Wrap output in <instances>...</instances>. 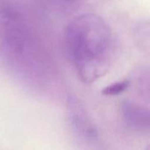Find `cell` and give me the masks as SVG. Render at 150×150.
Returning <instances> with one entry per match:
<instances>
[{
    "label": "cell",
    "mask_w": 150,
    "mask_h": 150,
    "mask_svg": "<svg viewBox=\"0 0 150 150\" xmlns=\"http://www.w3.org/2000/svg\"><path fill=\"white\" fill-rule=\"evenodd\" d=\"M130 79H124L116 83H113L106 86L103 91L102 94L105 96H117L125 92L130 86Z\"/></svg>",
    "instance_id": "5"
},
{
    "label": "cell",
    "mask_w": 150,
    "mask_h": 150,
    "mask_svg": "<svg viewBox=\"0 0 150 150\" xmlns=\"http://www.w3.org/2000/svg\"><path fill=\"white\" fill-rule=\"evenodd\" d=\"M120 112L128 127L138 131L149 130V112L142 105L131 100H124L121 103Z\"/></svg>",
    "instance_id": "4"
},
{
    "label": "cell",
    "mask_w": 150,
    "mask_h": 150,
    "mask_svg": "<svg viewBox=\"0 0 150 150\" xmlns=\"http://www.w3.org/2000/svg\"><path fill=\"white\" fill-rule=\"evenodd\" d=\"M0 60L13 73L29 79H38L47 69L42 40L13 0H0Z\"/></svg>",
    "instance_id": "2"
},
{
    "label": "cell",
    "mask_w": 150,
    "mask_h": 150,
    "mask_svg": "<svg viewBox=\"0 0 150 150\" xmlns=\"http://www.w3.org/2000/svg\"><path fill=\"white\" fill-rule=\"evenodd\" d=\"M69 121L72 129L81 140L91 144L98 142L99 135L95 124L78 104L72 103L69 112Z\"/></svg>",
    "instance_id": "3"
},
{
    "label": "cell",
    "mask_w": 150,
    "mask_h": 150,
    "mask_svg": "<svg viewBox=\"0 0 150 150\" xmlns=\"http://www.w3.org/2000/svg\"><path fill=\"white\" fill-rule=\"evenodd\" d=\"M63 46L79 79L87 84L109 71L117 52L112 30L102 17L94 13L76 16L67 24Z\"/></svg>",
    "instance_id": "1"
},
{
    "label": "cell",
    "mask_w": 150,
    "mask_h": 150,
    "mask_svg": "<svg viewBox=\"0 0 150 150\" xmlns=\"http://www.w3.org/2000/svg\"><path fill=\"white\" fill-rule=\"evenodd\" d=\"M62 1H64V2H74V1H76V0H62Z\"/></svg>",
    "instance_id": "6"
}]
</instances>
